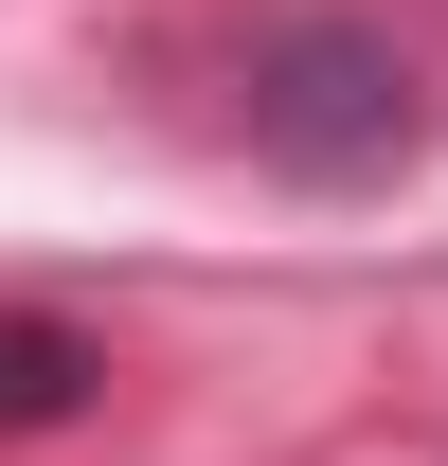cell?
<instances>
[{"instance_id": "obj_1", "label": "cell", "mask_w": 448, "mask_h": 466, "mask_svg": "<svg viewBox=\"0 0 448 466\" xmlns=\"http://www.w3.org/2000/svg\"><path fill=\"white\" fill-rule=\"evenodd\" d=\"M233 126H251V162L323 179V198H359V179H394L412 144H431L412 55H394L377 18H270L251 72H233Z\"/></svg>"}, {"instance_id": "obj_2", "label": "cell", "mask_w": 448, "mask_h": 466, "mask_svg": "<svg viewBox=\"0 0 448 466\" xmlns=\"http://www.w3.org/2000/svg\"><path fill=\"white\" fill-rule=\"evenodd\" d=\"M90 377H108V341H90V323H55V305H0V431H55V412H90Z\"/></svg>"}]
</instances>
